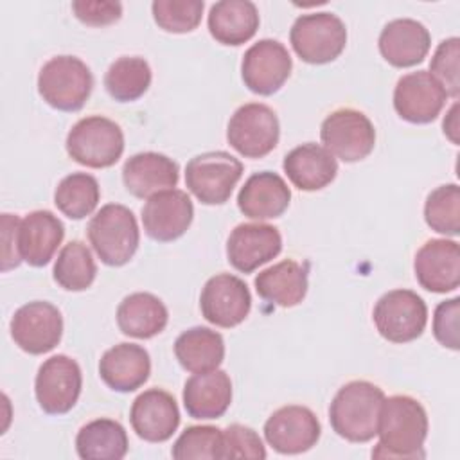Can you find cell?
Wrapping results in <instances>:
<instances>
[{
  "mask_svg": "<svg viewBox=\"0 0 460 460\" xmlns=\"http://www.w3.org/2000/svg\"><path fill=\"white\" fill-rule=\"evenodd\" d=\"M377 435L379 444L372 451L374 458H424L422 446L428 437L424 406L410 395L385 397Z\"/></svg>",
  "mask_w": 460,
  "mask_h": 460,
  "instance_id": "cell-1",
  "label": "cell"
},
{
  "mask_svg": "<svg viewBox=\"0 0 460 460\" xmlns=\"http://www.w3.org/2000/svg\"><path fill=\"white\" fill-rule=\"evenodd\" d=\"M383 401V390L370 381L358 379L343 385L329 406L332 429L349 442L372 440L377 435Z\"/></svg>",
  "mask_w": 460,
  "mask_h": 460,
  "instance_id": "cell-2",
  "label": "cell"
},
{
  "mask_svg": "<svg viewBox=\"0 0 460 460\" xmlns=\"http://www.w3.org/2000/svg\"><path fill=\"white\" fill-rule=\"evenodd\" d=\"M88 239L97 257L106 266H124L129 262L140 243V230L135 214L119 203H108L92 216Z\"/></svg>",
  "mask_w": 460,
  "mask_h": 460,
  "instance_id": "cell-3",
  "label": "cell"
},
{
  "mask_svg": "<svg viewBox=\"0 0 460 460\" xmlns=\"http://www.w3.org/2000/svg\"><path fill=\"white\" fill-rule=\"evenodd\" d=\"M65 146L74 162L92 169H106L115 165L124 153V133L115 120L90 115L72 126Z\"/></svg>",
  "mask_w": 460,
  "mask_h": 460,
  "instance_id": "cell-4",
  "label": "cell"
},
{
  "mask_svg": "<svg viewBox=\"0 0 460 460\" xmlns=\"http://www.w3.org/2000/svg\"><path fill=\"white\" fill-rule=\"evenodd\" d=\"M93 88V75L75 56H54L38 74V93L59 111H77Z\"/></svg>",
  "mask_w": 460,
  "mask_h": 460,
  "instance_id": "cell-5",
  "label": "cell"
},
{
  "mask_svg": "<svg viewBox=\"0 0 460 460\" xmlns=\"http://www.w3.org/2000/svg\"><path fill=\"white\" fill-rule=\"evenodd\" d=\"M289 41L296 56L309 65L334 61L347 45V29L332 13H309L295 20Z\"/></svg>",
  "mask_w": 460,
  "mask_h": 460,
  "instance_id": "cell-6",
  "label": "cell"
},
{
  "mask_svg": "<svg viewBox=\"0 0 460 460\" xmlns=\"http://www.w3.org/2000/svg\"><path fill=\"white\" fill-rule=\"evenodd\" d=\"M243 176V164L226 151L196 155L185 165L187 189L205 205H223Z\"/></svg>",
  "mask_w": 460,
  "mask_h": 460,
  "instance_id": "cell-7",
  "label": "cell"
},
{
  "mask_svg": "<svg viewBox=\"0 0 460 460\" xmlns=\"http://www.w3.org/2000/svg\"><path fill=\"white\" fill-rule=\"evenodd\" d=\"M377 332L392 343L417 340L428 323L426 302L411 289H392L374 305L372 313Z\"/></svg>",
  "mask_w": 460,
  "mask_h": 460,
  "instance_id": "cell-8",
  "label": "cell"
},
{
  "mask_svg": "<svg viewBox=\"0 0 460 460\" xmlns=\"http://www.w3.org/2000/svg\"><path fill=\"white\" fill-rule=\"evenodd\" d=\"M323 147L347 164L367 158L376 146L372 120L359 110L340 108L329 113L320 128Z\"/></svg>",
  "mask_w": 460,
  "mask_h": 460,
  "instance_id": "cell-9",
  "label": "cell"
},
{
  "mask_svg": "<svg viewBox=\"0 0 460 460\" xmlns=\"http://www.w3.org/2000/svg\"><path fill=\"white\" fill-rule=\"evenodd\" d=\"M280 137L277 113L261 102L239 106L228 120L226 140L244 158H262L271 153Z\"/></svg>",
  "mask_w": 460,
  "mask_h": 460,
  "instance_id": "cell-10",
  "label": "cell"
},
{
  "mask_svg": "<svg viewBox=\"0 0 460 460\" xmlns=\"http://www.w3.org/2000/svg\"><path fill=\"white\" fill-rule=\"evenodd\" d=\"M83 388V374L75 359L56 354L41 363L34 379V394L40 408L49 415L70 411Z\"/></svg>",
  "mask_w": 460,
  "mask_h": 460,
  "instance_id": "cell-11",
  "label": "cell"
},
{
  "mask_svg": "<svg viewBox=\"0 0 460 460\" xmlns=\"http://www.w3.org/2000/svg\"><path fill=\"white\" fill-rule=\"evenodd\" d=\"M11 336L27 354L40 356L50 352L63 336L61 311L45 300L22 305L11 318Z\"/></svg>",
  "mask_w": 460,
  "mask_h": 460,
  "instance_id": "cell-12",
  "label": "cell"
},
{
  "mask_svg": "<svg viewBox=\"0 0 460 460\" xmlns=\"http://www.w3.org/2000/svg\"><path fill=\"white\" fill-rule=\"evenodd\" d=\"M293 68L288 49L277 40H259L243 56L241 77L244 86L259 95H273L288 81Z\"/></svg>",
  "mask_w": 460,
  "mask_h": 460,
  "instance_id": "cell-13",
  "label": "cell"
},
{
  "mask_svg": "<svg viewBox=\"0 0 460 460\" xmlns=\"http://www.w3.org/2000/svg\"><path fill=\"white\" fill-rule=\"evenodd\" d=\"M199 307L207 322L230 329L248 316L252 309V295L244 280L230 273H219L205 282Z\"/></svg>",
  "mask_w": 460,
  "mask_h": 460,
  "instance_id": "cell-14",
  "label": "cell"
},
{
  "mask_svg": "<svg viewBox=\"0 0 460 460\" xmlns=\"http://www.w3.org/2000/svg\"><path fill=\"white\" fill-rule=\"evenodd\" d=\"M322 426L316 415L298 404H289L275 410L266 424V442L280 455H298L309 451L320 438Z\"/></svg>",
  "mask_w": 460,
  "mask_h": 460,
  "instance_id": "cell-15",
  "label": "cell"
},
{
  "mask_svg": "<svg viewBox=\"0 0 460 460\" xmlns=\"http://www.w3.org/2000/svg\"><path fill=\"white\" fill-rule=\"evenodd\" d=\"M446 99V90L428 70L402 75L394 90V108L397 115L411 124L433 122L442 111Z\"/></svg>",
  "mask_w": 460,
  "mask_h": 460,
  "instance_id": "cell-16",
  "label": "cell"
},
{
  "mask_svg": "<svg viewBox=\"0 0 460 460\" xmlns=\"http://www.w3.org/2000/svg\"><path fill=\"white\" fill-rule=\"evenodd\" d=\"M194 217V205L185 190L169 189L147 198L142 207V225L146 234L158 243L181 237Z\"/></svg>",
  "mask_w": 460,
  "mask_h": 460,
  "instance_id": "cell-17",
  "label": "cell"
},
{
  "mask_svg": "<svg viewBox=\"0 0 460 460\" xmlns=\"http://www.w3.org/2000/svg\"><path fill=\"white\" fill-rule=\"evenodd\" d=\"M282 250L279 228L266 223H241L226 241L228 262L241 273H252Z\"/></svg>",
  "mask_w": 460,
  "mask_h": 460,
  "instance_id": "cell-18",
  "label": "cell"
},
{
  "mask_svg": "<svg viewBox=\"0 0 460 460\" xmlns=\"http://www.w3.org/2000/svg\"><path fill=\"white\" fill-rule=\"evenodd\" d=\"M417 282L431 293L455 291L460 284V248L451 239L426 241L413 261Z\"/></svg>",
  "mask_w": 460,
  "mask_h": 460,
  "instance_id": "cell-19",
  "label": "cell"
},
{
  "mask_svg": "<svg viewBox=\"0 0 460 460\" xmlns=\"http://www.w3.org/2000/svg\"><path fill=\"white\" fill-rule=\"evenodd\" d=\"M129 422L133 431L146 442H165L178 429L180 410L169 392L149 388L133 401Z\"/></svg>",
  "mask_w": 460,
  "mask_h": 460,
  "instance_id": "cell-20",
  "label": "cell"
},
{
  "mask_svg": "<svg viewBox=\"0 0 460 460\" xmlns=\"http://www.w3.org/2000/svg\"><path fill=\"white\" fill-rule=\"evenodd\" d=\"M178 178V164L155 151L137 153L122 167L124 187L135 198H151L162 190L174 189Z\"/></svg>",
  "mask_w": 460,
  "mask_h": 460,
  "instance_id": "cell-21",
  "label": "cell"
},
{
  "mask_svg": "<svg viewBox=\"0 0 460 460\" xmlns=\"http://www.w3.org/2000/svg\"><path fill=\"white\" fill-rule=\"evenodd\" d=\"M429 31L420 22L411 18L392 20L379 34L381 56L397 68H408L422 63L429 52Z\"/></svg>",
  "mask_w": 460,
  "mask_h": 460,
  "instance_id": "cell-22",
  "label": "cell"
},
{
  "mask_svg": "<svg viewBox=\"0 0 460 460\" xmlns=\"http://www.w3.org/2000/svg\"><path fill=\"white\" fill-rule=\"evenodd\" d=\"M291 201V190L282 176L271 171L252 174L237 194L239 210L250 219H275Z\"/></svg>",
  "mask_w": 460,
  "mask_h": 460,
  "instance_id": "cell-23",
  "label": "cell"
},
{
  "mask_svg": "<svg viewBox=\"0 0 460 460\" xmlns=\"http://www.w3.org/2000/svg\"><path fill=\"white\" fill-rule=\"evenodd\" d=\"M65 237V226L50 210L29 212L18 226V252L29 266L41 268L50 262Z\"/></svg>",
  "mask_w": 460,
  "mask_h": 460,
  "instance_id": "cell-24",
  "label": "cell"
},
{
  "mask_svg": "<svg viewBox=\"0 0 460 460\" xmlns=\"http://www.w3.org/2000/svg\"><path fill=\"white\" fill-rule=\"evenodd\" d=\"M151 374L149 352L137 343H119L99 361V376L115 392H135Z\"/></svg>",
  "mask_w": 460,
  "mask_h": 460,
  "instance_id": "cell-25",
  "label": "cell"
},
{
  "mask_svg": "<svg viewBox=\"0 0 460 460\" xmlns=\"http://www.w3.org/2000/svg\"><path fill=\"white\" fill-rule=\"evenodd\" d=\"M232 402V381L225 370L196 372L185 381L183 406L192 419H217Z\"/></svg>",
  "mask_w": 460,
  "mask_h": 460,
  "instance_id": "cell-26",
  "label": "cell"
},
{
  "mask_svg": "<svg viewBox=\"0 0 460 460\" xmlns=\"http://www.w3.org/2000/svg\"><path fill=\"white\" fill-rule=\"evenodd\" d=\"M282 169L296 189L313 192L327 187L336 178L338 164L323 146L307 142L284 156Z\"/></svg>",
  "mask_w": 460,
  "mask_h": 460,
  "instance_id": "cell-27",
  "label": "cell"
},
{
  "mask_svg": "<svg viewBox=\"0 0 460 460\" xmlns=\"http://www.w3.org/2000/svg\"><path fill=\"white\" fill-rule=\"evenodd\" d=\"M210 36L221 45H243L259 29V11L250 0H221L208 11Z\"/></svg>",
  "mask_w": 460,
  "mask_h": 460,
  "instance_id": "cell-28",
  "label": "cell"
},
{
  "mask_svg": "<svg viewBox=\"0 0 460 460\" xmlns=\"http://www.w3.org/2000/svg\"><path fill=\"white\" fill-rule=\"evenodd\" d=\"M261 298L280 307L298 305L307 293V270L293 261H280L262 271L253 280Z\"/></svg>",
  "mask_w": 460,
  "mask_h": 460,
  "instance_id": "cell-29",
  "label": "cell"
},
{
  "mask_svg": "<svg viewBox=\"0 0 460 460\" xmlns=\"http://www.w3.org/2000/svg\"><path fill=\"white\" fill-rule=\"evenodd\" d=\"M167 320V307L153 293H131L117 307V325L131 338L149 340L165 329Z\"/></svg>",
  "mask_w": 460,
  "mask_h": 460,
  "instance_id": "cell-30",
  "label": "cell"
},
{
  "mask_svg": "<svg viewBox=\"0 0 460 460\" xmlns=\"http://www.w3.org/2000/svg\"><path fill=\"white\" fill-rule=\"evenodd\" d=\"M174 356L192 374L214 370L225 358L223 336L208 327H190L176 338Z\"/></svg>",
  "mask_w": 460,
  "mask_h": 460,
  "instance_id": "cell-31",
  "label": "cell"
},
{
  "mask_svg": "<svg viewBox=\"0 0 460 460\" xmlns=\"http://www.w3.org/2000/svg\"><path fill=\"white\" fill-rule=\"evenodd\" d=\"M75 451L83 460H120L128 453V435L113 419H95L75 437Z\"/></svg>",
  "mask_w": 460,
  "mask_h": 460,
  "instance_id": "cell-32",
  "label": "cell"
},
{
  "mask_svg": "<svg viewBox=\"0 0 460 460\" xmlns=\"http://www.w3.org/2000/svg\"><path fill=\"white\" fill-rule=\"evenodd\" d=\"M151 84V66L144 58L122 56L104 74V86L111 99L131 102L140 99Z\"/></svg>",
  "mask_w": 460,
  "mask_h": 460,
  "instance_id": "cell-33",
  "label": "cell"
},
{
  "mask_svg": "<svg viewBox=\"0 0 460 460\" xmlns=\"http://www.w3.org/2000/svg\"><path fill=\"white\" fill-rule=\"evenodd\" d=\"M97 275V266L88 246L81 241H70L61 248L54 262L52 277L66 291L88 289Z\"/></svg>",
  "mask_w": 460,
  "mask_h": 460,
  "instance_id": "cell-34",
  "label": "cell"
},
{
  "mask_svg": "<svg viewBox=\"0 0 460 460\" xmlns=\"http://www.w3.org/2000/svg\"><path fill=\"white\" fill-rule=\"evenodd\" d=\"M99 198V183L86 172H72L65 176L54 190V203L58 210L70 219H83L90 216L95 210Z\"/></svg>",
  "mask_w": 460,
  "mask_h": 460,
  "instance_id": "cell-35",
  "label": "cell"
},
{
  "mask_svg": "<svg viewBox=\"0 0 460 460\" xmlns=\"http://www.w3.org/2000/svg\"><path fill=\"white\" fill-rule=\"evenodd\" d=\"M424 219L428 226L444 235L460 232V189L456 183H446L431 190L424 203Z\"/></svg>",
  "mask_w": 460,
  "mask_h": 460,
  "instance_id": "cell-36",
  "label": "cell"
},
{
  "mask_svg": "<svg viewBox=\"0 0 460 460\" xmlns=\"http://www.w3.org/2000/svg\"><path fill=\"white\" fill-rule=\"evenodd\" d=\"M201 0H155L151 5L153 18L160 29L172 34L194 31L203 14Z\"/></svg>",
  "mask_w": 460,
  "mask_h": 460,
  "instance_id": "cell-37",
  "label": "cell"
},
{
  "mask_svg": "<svg viewBox=\"0 0 460 460\" xmlns=\"http://www.w3.org/2000/svg\"><path fill=\"white\" fill-rule=\"evenodd\" d=\"M223 429L216 426H189L172 444L171 455L176 460L210 458L221 460Z\"/></svg>",
  "mask_w": 460,
  "mask_h": 460,
  "instance_id": "cell-38",
  "label": "cell"
},
{
  "mask_svg": "<svg viewBox=\"0 0 460 460\" xmlns=\"http://www.w3.org/2000/svg\"><path fill=\"white\" fill-rule=\"evenodd\" d=\"M458 59H460V40L453 36L438 43L429 63V74L442 84L447 97H453V99H456L460 93Z\"/></svg>",
  "mask_w": 460,
  "mask_h": 460,
  "instance_id": "cell-39",
  "label": "cell"
},
{
  "mask_svg": "<svg viewBox=\"0 0 460 460\" xmlns=\"http://www.w3.org/2000/svg\"><path fill=\"white\" fill-rule=\"evenodd\" d=\"M226 458H266V449L255 429L243 424H230L223 429L221 460Z\"/></svg>",
  "mask_w": 460,
  "mask_h": 460,
  "instance_id": "cell-40",
  "label": "cell"
},
{
  "mask_svg": "<svg viewBox=\"0 0 460 460\" xmlns=\"http://www.w3.org/2000/svg\"><path fill=\"white\" fill-rule=\"evenodd\" d=\"M458 314H460V298H449L437 305L433 314V334L435 340L451 350H458Z\"/></svg>",
  "mask_w": 460,
  "mask_h": 460,
  "instance_id": "cell-41",
  "label": "cell"
},
{
  "mask_svg": "<svg viewBox=\"0 0 460 460\" xmlns=\"http://www.w3.org/2000/svg\"><path fill=\"white\" fill-rule=\"evenodd\" d=\"M72 11L79 22L90 27L111 25L122 16L120 2H102V0H75L72 2Z\"/></svg>",
  "mask_w": 460,
  "mask_h": 460,
  "instance_id": "cell-42",
  "label": "cell"
},
{
  "mask_svg": "<svg viewBox=\"0 0 460 460\" xmlns=\"http://www.w3.org/2000/svg\"><path fill=\"white\" fill-rule=\"evenodd\" d=\"M20 217L13 214H2V239H4V259H2V271H9L22 262L18 252V226Z\"/></svg>",
  "mask_w": 460,
  "mask_h": 460,
  "instance_id": "cell-43",
  "label": "cell"
},
{
  "mask_svg": "<svg viewBox=\"0 0 460 460\" xmlns=\"http://www.w3.org/2000/svg\"><path fill=\"white\" fill-rule=\"evenodd\" d=\"M456 111H458V104L455 102L453 106H451V110H449V113L446 115V119H444V122H442V128H444V133L449 137V140L453 142V144H458V137H456V133H458V122H456Z\"/></svg>",
  "mask_w": 460,
  "mask_h": 460,
  "instance_id": "cell-44",
  "label": "cell"
}]
</instances>
